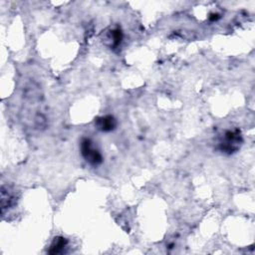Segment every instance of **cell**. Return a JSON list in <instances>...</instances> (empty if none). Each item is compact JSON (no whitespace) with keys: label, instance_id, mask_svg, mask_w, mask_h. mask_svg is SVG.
I'll return each instance as SVG.
<instances>
[{"label":"cell","instance_id":"obj_3","mask_svg":"<svg viewBox=\"0 0 255 255\" xmlns=\"http://www.w3.org/2000/svg\"><path fill=\"white\" fill-rule=\"evenodd\" d=\"M96 127L102 131H111L116 128L117 121L113 116H104L97 119Z\"/></svg>","mask_w":255,"mask_h":255},{"label":"cell","instance_id":"obj_1","mask_svg":"<svg viewBox=\"0 0 255 255\" xmlns=\"http://www.w3.org/2000/svg\"><path fill=\"white\" fill-rule=\"evenodd\" d=\"M81 154L84 159L92 165L102 163L103 157L100 150L94 145L90 138H83L81 141Z\"/></svg>","mask_w":255,"mask_h":255},{"label":"cell","instance_id":"obj_4","mask_svg":"<svg viewBox=\"0 0 255 255\" xmlns=\"http://www.w3.org/2000/svg\"><path fill=\"white\" fill-rule=\"evenodd\" d=\"M67 246V239L64 237H55L53 242L51 243L50 246V250L49 253L51 254H58V253H62L64 252V249Z\"/></svg>","mask_w":255,"mask_h":255},{"label":"cell","instance_id":"obj_2","mask_svg":"<svg viewBox=\"0 0 255 255\" xmlns=\"http://www.w3.org/2000/svg\"><path fill=\"white\" fill-rule=\"evenodd\" d=\"M240 142H241V133L238 129L226 130L222 139L219 142V145L222 151L231 153L239 148Z\"/></svg>","mask_w":255,"mask_h":255}]
</instances>
